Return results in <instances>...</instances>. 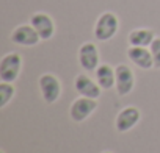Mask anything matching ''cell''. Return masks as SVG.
<instances>
[{
  "label": "cell",
  "instance_id": "11",
  "mask_svg": "<svg viewBox=\"0 0 160 153\" xmlns=\"http://www.w3.org/2000/svg\"><path fill=\"white\" fill-rule=\"evenodd\" d=\"M127 58L140 69L143 70H149L154 66V58H152V53L148 47H135V45H130L127 49Z\"/></svg>",
  "mask_w": 160,
  "mask_h": 153
},
{
  "label": "cell",
  "instance_id": "9",
  "mask_svg": "<svg viewBox=\"0 0 160 153\" xmlns=\"http://www.w3.org/2000/svg\"><path fill=\"white\" fill-rule=\"evenodd\" d=\"M74 88H75V91L80 95L90 97V99H99L101 97V91H102L99 83L94 81L93 78H90L87 73H80V75L75 76Z\"/></svg>",
  "mask_w": 160,
  "mask_h": 153
},
{
  "label": "cell",
  "instance_id": "6",
  "mask_svg": "<svg viewBox=\"0 0 160 153\" xmlns=\"http://www.w3.org/2000/svg\"><path fill=\"white\" fill-rule=\"evenodd\" d=\"M78 63L83 70L96 72L99 67V50L94 42H85L78 49Z\"/></svg>",
  "mask_w": 160,
  "mask_h": 153
},
{
  "label": "cell",
  "instance_id": "10",
  "mask_svg": "<svg viewBox=\"0 0 160 153\" xmlns=\"http://www.w3.org/2000/svg\"><path fill=\"white\" fill-rule=\"evenodd\" d=\"M30 24L35 27V30L38 31V35L42 41H47L55 35V22L46 13H35L30 17Z\"/></svg>",
  "mask_w": 160,
  "mask_h": 153
},
{
  "label": "cell",
  "instance_id": "2",
  "mask_svg": "<svg viewBox=\"0 0 160 153\" xmlns=\"http://www.w3.org/2000/svg\"><path fill=\"white\" fill-rule=\"evenodd\" d=\"M22 69V58L19 53H8L0 61V80L7 83H14Z\"/></svg>",
  "mask_w": 160,
  "mask_h": 153
},
{
  "label": "cell",
  "instance_id": "12",
  "mask_svg": "<svg viewBox=\"0 0 160 153\" xmlns=\"http://www.w3.org/2000/svg\"><path fill=\"white\" fill-rule=\"evenodd\" d=\"M154 39H155L154 31L152 30H148V28L132 30L129 33V36H127L129 45H135V47H149Z\"/></svg>",
  "mask_w": 160,
  "mask_h": 153
},
{
  "label": "cell",
  "instance_id": "1",
  "mask_svg": "<svg viewBox=\"0 0 160 153\" xmlns=\"http://www.w3.org/2000/svg\"><path fill=\"white\" fill-rule=\"evenodd\" d=\"M119 30V21H118V16L107 11V13H102L98 21H96V25H94V38L101 42H105V41H110Z\"/></svg>",
  "mask_w": 160,
  "mask_h": 153
},
{
  "label": "cell",
  "instance_id": "7",
  "mask_svg": "<svg viewBox=\"0 0 160 153\" xmlns=\"http://www.w3.org/2000/svg\"><path fill=\"white\" fill-rule=\"evenodd\" d=\"M10 39H11L14 44L22 45V47H33V45H36L39 41H42L32 24L16 27V28L13 30Z\"/></svg>",
  "mask_w": 160,
  "mask_h": 153
},
{
  "label": "cell",
  "instance_id": "5",
  "mask_svg": "<svg viewBox=\"0 0 160 153\" xmlns=\"http://www.w3.org/2000/svg\"><path fill=\"white\" fill-rule=\"evenodd\" d=\"M115 75H116V92L119 95H127L132 92L133 86H135V75L133 70L127 66V64H118L115 67Z\"/></svg>",
  "mask_w": 160,
  "mask_h": 153
},
{
  "label": "cell",
  "instance_id": "8",
  "mask_svg": "<svg viewBox=\"0 0 160 153\" xmlns=\"http://www.w3.org/2000/svg\"><path fill=\"white\" fill-rule=\"evenodd\" d=\"M140 119H141L140 109L135 106H127L118 113L116 120H115V127L119 133H126V131H130L140 122Z\"/></svg>",
  "mask_w": 160,
  "mask_h": 153
},
{
  "label": "cell",
  "instance_id": "16",
  "mask_svg": "<svg viewBox=\"0 0 160 153\" xmlns=\"http://www.w3.org/2000/svg\"><path fill=\"white\" fill-rule=\"evenodd\" d=\"M102 153H112V151H102Z\"/></svg>",
  "mask_w": 160,
  "mask_h": 153
},
{
  "label": "cell",
  "instance_id": "13",
  "mask_svg": "<svg viewBox=\"0 0 160 153\" xmlns=\"http://www.w3.org/2000/svg\"><path fill=\"white\" fill-rule=\"evenodd\" d=\"M96 81L102 89H112L116 83V75L115 69L108 64H101L96 69Z\"/></svg>",
  "mask_w": 160,
  "mask_h": 153
},
{
  "label": "cell",
  "instance_id": "4",
  "mask_svg": "<svg viewBox=\"0 0 160 153\" xmlns=\"http://www.w3.org/2000/svg\"><path fill=\"white\" fill-rule=\"evenodd\" d=\"M38 85H39L41 95H42V99L47 103H55L60 99V95H61V83H60V80L57 78L55 75L42 73L39 76V80H38Z\"/></svg>",
  "mask_w": 160,
  "mask_h": 153
},
{
  "label": "cell",
  "instance_id": "14",
  "mask_svg": "<svg viewBox=\"0 0 160 153\" xmlns=\"http://www.w3.org/2000/svg\"><path fill=\"white\" fill-rule=\"evenodd\" d=\"M16 94V89L11 83H7V81H2L0 83V108H5L10 100L14 97Z\"/></svg>",
  "mask_w": 160,
  "mask_h": 153
},
{
  "label": "cell",
  "instance_id": "15",
  "mask_svg": "<svg viewBox=\"0 0 160 153\" xmlns=\"http://www.w3.org/2000/svg\"><path fill=\"white\" fill-rule=\"evenodd\" d=\"M149 50H151L152 58H154V66L157 69H160V38H155L152 41V44L149 45Z\"/></svg>",
  "mask_w": 160,
  "mask_h": 153
},
{
  "label": "cell",
  "instance_id": "3",
  "mask_svg": "<svg viewBox=\"0 0 160 153\" xmlns=\"http://www.w3.org/2000/svg\"><path fill=\"white\" fill-rule=\"evenodd\" d=\"M98 108V99H90V97H83L80 95L78 99H75L69 108V116L74 122H83L87 120L94 109Z\"/></svg>",
  "mask_w": 160,
  "mask_h": 153
}]
</instances>
